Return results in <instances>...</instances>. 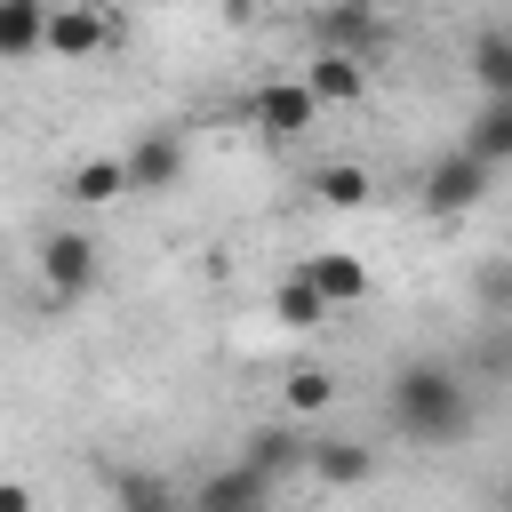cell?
Instances as JSON below:
<instances>
[{
	"mask_svg": "<svg viewBox=\"0 0 512 512\" xmlns=\"http://www.w3.org/2000/svg\"><path fill=\"white\" fill-rule=\"evenodd\" d=\"M384 416L400 440H424V448H456L472 440L480 408H472V384L448 368V360H400L392 384H384Z\"/></svg>",
	"mask_w": 512,
	"mask_h": 512,
	"instance_id": "cell-1",
	"label": "cell"
},
{
	"mask_svg": "<svg viewBox=\"0 0 512 512\" xmlns=\"http://www.w3.org/2000/svg\"><path fill=\"white\" fill-rule=\"evenodd\" d=\"M96 272H104V248H96V232H72V224H56V232L40 240V288H48L56 304H80V296L96 288Z\"/></svg>",
	"mask_w": 512,
	"mask_h": 512,
	"instance_id": "cell-2",
	"label": "cell"
},
{
	"mask_svg": "<svg viewBox=\"0 0 512 512\" xmlns=\"http://www.w3.org/2000/svg\"><path fill=\"white\" fill-rule=\"evenodd\" d=\"M304 32H312V56H352V64H376L392 48V16L376 8H320Z\"/></svg>",
	"mask_w": 512,
	"mask_h": 512,
	"instance_id": "cell-3",
	"label": "cell"
},
{
	"mask_svg": "<svg viewBox=\"0 0 512 512\" xmlns=\"http://www.w3.org/2000/svg\"><path fill=\"white\" fill-rule=\"evenodd\" d=\"M112 40H120V24H112L104 8H88V0H64V8H48V16H40V56L88 64V56H104Z\"/></svg>",
	"mask_w": 512,
	"mask_h": 512,
	"instance_id": "cell-4",
	"label": "cell"
},
{
	"mask_svg": "<svg viewBox=\"0 0 512 512\" xmlns=\"http://www.w3.org/2000/svg\"><path fill=\"white\" fill-rule=\"evenodd\" d=\"M248 120L264 144H296L304 128H320V104L304 96V80H256L248 88Z\"/></svg>",
	"mask_w": 512,
	"mask_h": 512,
	"instance_id": "cell-5",
	"label": "cell"
},
{
	"mask_svg": "<svg viewBox=\"0 0 512 512\" xmlns=\"http://www.w3.org/2000/svg\"><path fill=\"white\" fill-rule=\"evenodd\" d=\"M120 176H128V200L176 192V176H184V136H176V128H144V136L120 152Z\"/></svg>",
	"mask_w": 512,
	"mask_h": 512,
	"instance_id": "cell-6",
	"label": "cell"
},
{
	"mask_svg": "<svg viewBox=\"0 0 512 512\" xmlns=\"http://www.w3.org/2000/svg\"><path fill=\"white\" fill-rule=\"evenodd\" d=\"M488 184H496V176H488L480 160L440 152V160L424 168V184H416V192H424V216H440V224H448V216H472V208L488 200Z\"/></svg>",
	"mask_w": 512,
	"mask_h": 512,
	"instance_id": "cell-7",
	"label": "cell"
},
{
	"mask_svg": "<svg viewBox=\"0 0 512 512\" xmlns=\"http://www.w3.org/2000/svg\"><path fill=\"white\" fill-rule=\"evenodd\" d=\"M264 504H272V480H256L240 456L216 464V472H200L192 496H176V512H264Z\"/></svg>",
	"mask_w": 512,
	"mask_h": 512,
	"instance_id": "cell-8",
	"label": "cell"
},
{
	"mask_svg": "<svg viewBox=\"0 0 512 512\" xmlns=\"http://www.w3.org/2000/svg\"><path fill=\"white\" fill-rule=\"evenodd\" d=\"M304 472H312L320 488H360V480L376 472V448L352 440V432H312V440H304Z\"/></svg>",
	"mask_w": 512,
	"mask_h": 512,
	"instance_id": "cell-9",
	"label": "cell"
},
{
	"mask_svg": "<svg viewBox=\"0 0 512 512\" xmlns=\"http://www.w3.org/2000/svg\"><path fill=\"white\" fill-rule=\"evenodd\" d=\"M296 280L336 312V304H368V264L360 256H344V248H320V256H304L296 264Z\"/></svg>",
	"mask_w": 512,
	"mask_h": 512,
	"instance_id": "cell-10",
	"label": "cell"
},
{
	"mask_svg": "<svg viewBox=\"0 0 512 512\" xmlns=\"http://www.w3.org/2000/svg\"><path fill=\"white\" fill-rule=\"evenodd\" d=\"M56 192H64L72 208H112V200H128V176H120V152H96V160H72Z\"/></svg>",
	"mask_w": 512,
	"mask_h": 512,
	"instance_id": "cell-11",
	"label": "cell"
},
{
	"mask_svg": "<svg viewBox=\"0 0 512 512\" xmlns=\"http://www.w3.org/2000/svg\"><path fill=\"white\" fill-rule=\"evenodd\" d=\"M304 96L328 112V104H368V64H352V56H312L304 64Z\"/></svg>",
	"mask_w": 512,
	"mask_h": 512,
	"instance_id": "cell-12",
	"label": "cell"
},
{
	"mask_svg": "<svg viewBox=\"0 0 512 512\" xmlns=\"http://www.w3.org/2000/svg\"><path fill=\"white\" fill-rule=\"evenodd\" d=\"M456 152H464V160H480V168L496 176V168L512 160V104H496V96H488V104L472 112V128H464V144H456Z\"/></svg>",
	"mask_w": 512,
	"mask_h": 512,
	"instance_id": "cell-13",
	"label": "cell"
},
{
	"mask_svg": "<svg viewBox=\"0 0 512 512\" xmlns=\"http://www.w3.org/2000/svg\"><path fill=\"white\" fill-rule=\"evenodd\" d=\"M312 192H320V208H368L376 200V176L360 160H320L312 168Z\"/></svg>",
	"mask_w": 512,
	"mask_h": 512,
	"instance_id": "cell-14",
	"label": "cell"
},
{
	"mask_svg": "<svg viewBox=\"0 0 512 512\" xmlns=\"http://www.w3.org/2000/svg\"><path fill=\"white\" fill-rule=\"evenodd\" d=\"M256 480H280V472H296L304 464V440L288 432V424H264V432H248V456H240Z\"/></svg>",
	"mask_w": 512,
	"mask_h": 512,
	"instance_id": "cell-15",
	"label": "cell"
},
{
	"mask_svg": "<svg viewBox=\"0 0 512 512\" xmlns=\"http://www.w3.org/2000/svg\"><path fill=\"white\" fill-rule=\"evenodd\" d=\"M40 0H0V64H32L40 56Z\"/></svg>",
	"mask_w": 512,
	"mask_h": 512,
	"instance_id": "cell-16",
	"label": "cell"
},
{
	"mask_svg": "<svg viewBox=\"0 0 512 512\" xmlns=\"http://www.w3.org/2000/svg\"><path fill=\"white\" fill-rule=\"evenodd\" d=\"M472 72H480V88H488L496 104H512V32H504V24H488V32L472 40Z\"/></svg>",
	"mask_w": 512,
	"mask_h": 512,
	"instance_id": "cell-17",
	"label": "cell"
},
{
	"mask_svg": "<svg viewBox=\"0 0 512 512\" xmlns=\"http://www.w3.org/2000/svg\"><path fill=\"white\" fill-rule=\"evenodd\" d=\"M272 320H280L288 336H312V328H328V304H320V296H312V288L288 272V280L272 288Z\"/></svg>",
	"mask_w": 512,
	"mask_h": 512,
	"instance_id": "cell-18",
	"label": "cell"
},
{
	"mask_svg": "<svg viewBox=\"0 0 512 512\" xmlns=\"http://www.w3.org/2000/svg\"><path fill=\"white\" fill-rule=\"evenodd\" d=\"M336 376L328 368H288V384H280V400H288V416H328L336 408Z\"/></svg>",
	"mask_w": 512,
	"mask_h": 512,
	"instance_id": "cell-19",
	"label": "cell"
},
{
	"mask_svg": "<svg viewBox=\"0 0 512 512\" xmlns=\"http://www.w3.org/2000/svg\"><path fill=\"white\" fill-rule=\"evenodd\" d=\"M112 512H176V488L160 472H112Z\"/></svg>",
	"mask_w": 512,
	"mask_h": 512,
	"instance_id": "cell-20",
	"label": "cell"
},
{
	"mask_svg": "<svg viewBox=\"0 0 512 512\" xmlns=\"http://www.w3.org/2000/svg\"><path fill=\"white\" fill-rule=\"evenodd\" d=\"M0 512H32V488L24 480H0Z\"/></svg>",
	"mask_w": 512,
	"mask_h": 512,
	"instance_id": "cell-21",
	"label": "cell"
}]
</instances>
